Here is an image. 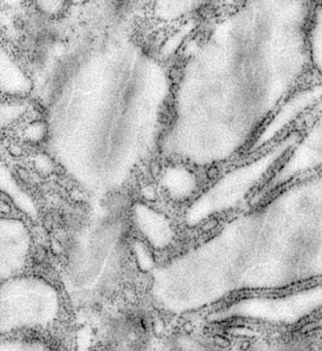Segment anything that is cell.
I'll use <instances>...</instances> for the list:
<instances>
[{"mask_svg":"<svg viewBox=\"0 0 322 351\" xmlns=\"http://www.w3.org/2000/svg\"><path fill=\"white\" fill-rule=\"evenodd\" d=\"M214 342L217 346L221 348H228L231 345L230 340L223 336H216L214 339Z\"/></svg>","mask_w":322,"mask_h":351,"instance_id":"obj_1","label":"cell"},{"mask_svg":"<svg viewBox=\"0 0 322 351\" xmlns=\"http://www.w3.org/2000/svg\"><path fill=\"white\" fill-rule=\"evenodd\" d=\"M217 225H218V221L216 219H211L202 226V231L203 232H210Z\"/></svg>","mask_w":322,"mask_h":351,"instance_id":"obj_2","label":"cell"},{"mask_svg":"<svg viewBox=\"0 0 322 351\" xmlns=\"http://www.w3.org/2000/svg\"><path fill=\"white\" fill-rule=\"evenodd\" d=\"M250 347H251V342L249 340H244L241 342V345H240L241 350L247 351Z\"/></svg>","mask_w":322,"mask_h":351,"instance_id":"obj_3","label":"cell"}]
</instances>
